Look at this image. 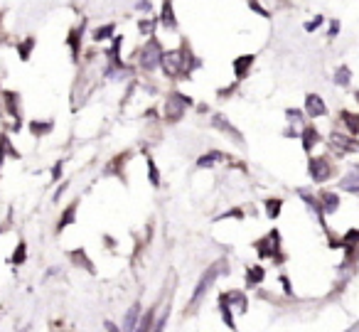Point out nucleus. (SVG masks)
<instances>
[{
	"mask_svg": "<svg viewBox=\"0 0 359 332\" xmlns=\"http://www.w3.org/2000/svg\"><path fill=\"white\" fill-rule=\"evenodd\" d=\"M227 273V263L224 261H217V263H212L202 276H200V281L195 283V288H192V298H190V303H187V307H185V312L190 315L195 307H200V303L205 300V295L214 288V283H217V278L219 276H224Z\"/></svg>",
	"mask_w": 359,
	"mask_h": 332,
	"instance_id": "1",
	"label": "nucleus"
},
{
	"mask_svg": "<svg viewBox=\"0 0 359 332\" xmlns=\"http://www.w3.org/2000/svg\"><path fill=\"white\" fill-rule=\"evenodd\" d=\"M162 54H165V50H162L160 40H155V35L148 37V42L133 52V57L138 59V67L143 72H155L160 67V62H162Z\"/></svg>",
	"mask_w": 359,
	"mask_h": 332,
	"instance_id": "2",
	"label": "nucleus"
},
{
	"mask_svg": "<svg viewBox=\"0 0 359 332\" xmlns=\"http://www.w3.org/2000/svg\"><path fill=\"white\" fill-rule=\"evenodd\" d=\"M160 69L165 72L167 79H187V67H185V47L180 50H167L162 54Z\"/></svg>",
	"mask_w": 359,
	"mask_h": 332,
	"instance_id": "3",
	"label": "nucleus"
},
{
	"mask_svg": "<svg viewBox=\"0 0 359 332\" xmlns=\"http://www.w3.org/2000/svg\"><path fill=\"white\" fill-rule=\"evenodd\" d=\"M190 106H195V101H192L187 94L172 91V94L167 96V101H165V118H167L170 123L182 121V116H185V111H187Z\"/></svg>",
	"mask_w": 359,
	"mask_h": 332,
	"instance_id": "4",
	"label": "nucleus"
},
{
	"mask_svg": "<svg viewBox=\"0 0 359 332\" xmlns=\"http://www.w3.org/2000/svg\"><path fill=\"white\" fill-rule=\"evenodd\" d=\"M254 249H256V254H258L261 258H276V261L281 263V261H283V256H281V231H278V229L268 231L263 239L254 241Z\"/></svg>",
	"mask_w": 359,
	"mask_h": 332,
	"instance_id": "5",
	"label": "nucleus"
},
{
	"mask_svg": "<svg viewBox=\"0 0 359 332\" xmlns=\"http://www.w3.org/2000/svg\"><path fill=\"white\" fill-rule=\"evenodd\" d=\"M308 173L312 178V182H325L332 178V165L327 157H310L308 160Z\"/></svg>",
	"mask_w": 359,
	"mask_h": 332,
	"instance_id": "6",
	"label": "nucleus"
},
{
	"mask_svg": "<svg viewBox=\"0 0 359 332\" xmlns=\"http://www.w3.org/2000/svg\"><path fill=\"white\" fill-rule=\"evenodd\" d=\"M212 126H214V130H219V133H227L229 138H234L236 143H244V135H241V130L224 116V113H212Z\"/></svg>",
	"mask_w": 359,
	"mask_h": 332,
	"instance_id": "7",
	"label": "nucleus"
},
{
	"mask_svg": "<svg viewBox=\"0 0 359 332\" xmlns=\"http://www.w3.org/2000/svg\"><path fill=\"white\" fill-rule=\"evenodd\" d=\"M325 113H327V106H325L322 96L308 94V96H305V116H310V118H322Z\"/></svg>",
	"mask_w": 359,
	"mask_h": 332,
	"instance_id": "8",
	"label": "nucleus"
},
{
	"mask_svg": "<svg viewBox=\"0 0 359 332\" xmlns=\"http://www.w3.org/2000/svg\"><path fill=\"white\" fill-rule=\"evenodd\" d=\"M330 143H332V148L339 150V153H354V150H359V143L354 140V135L332 133V135H330Z\"/></svg>",
	"mask_w": 359,
	"mask_h": 332,
	"instance_id": "9",
	"label": "nucleus"
},
{
	"mask_svg": "<svg viewBox=\"0 0 359 332\" xmlns=\"http://www.w3.org/2000/svg\"><path fill=\"white\" fill-rule=\"evenodd\" d=\"M69 261L77 266V268H81V271H86V273H96V266H94V261L89 258V254L84 251V249H72L69 251Z\"/></svg>",
	"mask_w": 359,
	"mask_h": 332,
	"instance_id": "10",
	"label": "nucleus"
},
{
	"mask_svg": "<svg viewBox=\"0 0 359 332\" xmlns=\"http://www.w3.org/2000/svg\"><path fill=\"white\" fill-rule=\"evenodd\" d=\"M140 320H143V310H140V303L135 300L130 307H128V312H126V317H123V332H135L138 330V325H140Z\"/></svg>",
	"mask_w": 359,
	"mask_h": 332,
	"instance_id": "11",
	"label": "nucleus"
},
{
	"mask_svg": "<svg viewBox=\"0 0 359 332\" xmlns=\"http://www.w3.org/2000/svg\"><path fill=\"white\" fill-rule=\"evenodd\" d=\"M224 298H227V303H229L239 315H246V310H249V298H246L244 290H227Z\"/></svg>",
	"mask_w": 359,
	"mask_h": 332,
	"instance_id": "12",
	"label": "nucleus"
},
{
	"mask_svg": "<svg viewBox=\"0 0 359 332\" xmlns=\"http://www.w3.org/2000/svg\"><path fill=\"white\" fill-rule=\"evenodd\" d=\"M84 27H86V23H81L79 27H72V30H69V37H67V45H69V50H72V59H74V62H77L79 54H81V35H84Z\"/></svg>",
	"mask_w": 359,
	"mask_h": 332,
	"instance_id": "13",
	"label": "nucleus"
},
{
	"mask_svg": "<svg viewBox=\"0 0 359 332\" xmlns=\"http://www.w3.org/2000/svg\"><path fill=\"white\" fill-rule=\"evenodd\" d=\"M3 103H5L8 116L20 121V116H23V111H20V94L18 91H3Z\"/></svg>",
	"mask_w": 359,
	"mask_h": 332,
	"instance_id": "14",
	"label": "nucleus"
},
{
	"mask_svg": "<svg viewBox=\"0 0 359 332\" xmlns=\"http://www.w3.org/2000/svg\"><path fill=\"white\" fill-rule=\"evenodd\" d=\"M217 305H219V315H222V322L231 330V332H236V320H234V307L227 303V298H224V293L217 298Z\"/></svg>",
	"mask_w": 359,
	"mask_h": 332,
	"instance_id": "15",
	"label": "nucleus"
},
{
	"mask_svg": "<svg viewBox=\"0 0 359 332\" xmlns=\"http://www.w3.org/2000/svg\"><path fill=\"white\" fill-rule=\"evenodd\" d=\"M300 138H303V150H305V153H312V148L322 140L315 126H305V128L300 130Z\"/></svg>",
	"mask_w": 359,
	"mask_h": 332,
	"instance_id": "16",
	"label": "nucleus"
},
{
	"mask_svg": "<svg viewBox=\"0 0 359 332\" xmlns=\"http://www.w3.org/2000/svg\"><path fill=\"white\" fill-rule=\"evenodd\" d=\"M160 23H162L165 30H177V18H175V10H172V0H162Z\"/></svg>",
	"mask_w": 359,
	"mask_h": 332,
	"instance_id": "17",
	"label": "nucleus"
},
{
	"mask_svg": "<svg viewBox=\"0 0 359 332\" xmlns=\"http://www.w3.org/2000/svg\"><path fill=\"white\" fill-rule=\"evenodd\" d=\"M222 160H224V153H222V150H207L205 155H200V157H197V162H195V165H197L200 170H207V168H214V165H217V162H222Z\"/></svg>",
	"mask_w": 359,
	"mask_h": 332,
	"instance_id": "18",
	"label": "nucleus"
},
{
	"mask_svg": "<svg viewBox=\"0 0 359 332\" xmlns=\"http://www.w3.org/2000/svg\"><path fill=\"white\" fill-rule=\"evenodd\" d=\"M254 54H241V57H236L234 59V74H236V79H246L249 77V69L254 67Z\"/></svg>",
	"mask_w": 359,
	"mask_h": 332,
	"instance_id": "19",
	"label": "nucleus"
},
{
	"mask_svg": "<svg viewBox=\"0 0 359 332\" xmlns=\"http://www.w3.org/2000/svg\"><path fill=\"white\" fill-rule=\"evenodd\" d=\"M3 157H20V150L13 145V140H10V135L8 133H0V160Z\"/></svg>",
	"mask_w": 359,
	"mask_h": 332,
	"instance_id": "20",
	"label": "nucleus"
},
{
	"mask_svg": "<svg viewBox=\"0 0 359 332\" xmlns=\"http://www.w3.org/2000/svg\"><path fill=\"white\" fill-rule=\"evenodd\" d=\"M77 207H79V200H77V202H72V204L62 212V217H59V222H57V234H59V231H64L69 224H74V219H77Z\"/></svg>",
	"mask_w": 359,
	"mask_h": 332,
	"instance_id": "21",
	"label": "nucleus"
},
{
	"mask_svg": "<svg viewBox=\"0 0 359 332\" xmlns=\"http://www.w3.org/2000/svg\"><path fill=\"white\" fill-rule=\"evenodd\" d=\"M320 207H322V214H334L337 207H339V197L334 192H322L320 195Z\"/></svg>",
	"mask_w": 359,
	"mask_h": 332,
	"instance_id": "22",
	"label": "nucleus"
},
{
	"mask_svg": "<svg viewBox=\"0 0 359 332\" xmlns=\"http://www.w3.org/2000/svg\"><path fill=\"white\" fill-rule=\"evenodd\" d=\"M27 128H30L32 135L42 138V135H50V133L54 130V121H37V118H35V121H30Z\"/></svg>",
	"mask_w": 359,
	"mask_h": 332,
	"instance_id": "23",
	"label": "nucleus"
},
{
	"mask_svg": "<svg viewBox=\"0 0 359 332\" xmlns=\"http://www.w3.org/2000/svg\"><path fill=\"white\" fill-rule=\"evenodd\" d=\"M263 278H266L263 266H249V268H246V285H249V288L261 285V283H263Z\"/></svg>",
	"mask_w": 359,
	"mask_h": 332,
	"instance_id": "24",
	"label": "nucleus"
},
{
	"mask_svg": "<svg viewBox=\"0 0 359 332\" xmlns=\"http://www.w3.org/2000/svg\"><path fill=\"white\" fill-rule=\"evenodd\" d=\"M342 190H347V192H357L359 190V165H354L352 168V173L347 175V178H342Z\"/></svg>",
	"mask_w": 359,
	"mask_h": 332,
	"instance_id": "25",
	"label": "nucleus"
},
{
	"mask_svg": "<svg viewBox=\"0 0 359 332\" xmlns=\"http://www.w3.org/2000/svg\"><path fill=\"white\" fill-rule=\"evenodd\" d=\"M113 37H116V25L113 23H106V25L94 30V42H106V40H113Z\"/></svg>",
	"mask_w": 359,
	"mask_h": 332,
	"instance_id": "26",
	"label": "nucleus"
},
{
	"mask_svg": "<svg viewBox=\"0 0 359 332\" xmlns=\"http://www.w3.org/2000/svg\"><path fill=\"white\" fill-rule=\"evenodd\" d=\"M35 45H37V40H35V37H25V40L18 45V54H20V59H23V62H27V59H30V54H32Z\"/></svg>",
	"mask_w": 359,
	"mask_h": 332,
	"instance_id": "27",
	"label": "nucleus"
},
{
	"mask_svg": "<svg viewBox=\"0 0 359 332\" xmlns=\"http://www.w3.org/2000/svg\"><path fill=\"white\" fill-rule=\"evenodd\" d=\"M263 207H266V217H271V219H276V217H281V209H283V200H266L263 202Z\"/></svg>",
	"mask_w": 359,
	"mask_h": 332,
	"instance_id": "28",
	"label": "nucleus"
},
{
	"mask_svg": "<svg viewBox=\"0 0 359 332\" xmlns=\"http://www.w3.org/2000/svg\"><path fill=\"white\" fill-rule=\"evenodd\" d=\"M339 116H342L344 126L349 128V133H352V135H357V133H359V116H357V113H349V111H342Z\"/></svg>",
	"mask_w": 359,
	"mask_h": 332,
	"instance_id": "29",
	"label": "nucleus"
},
{
	"mask_svg": "<svg viewBox=\"0 0 359 332\" xmlns=\"http://www.w3.org/2000/svg\"><path fill=\"white\" fill-rule=\"evenodd\" d=\"M15 266H23L25 261H27V244L25 241H18V246H15V251H13V258H10Z\"/></svg>",
	"mask_w": 359,
	"mask_h": 332,
	"instance_id": "30",
	"label": "nucleus"
},
{
	"mask_svg": "<svg viewBox=\"0 0 359 332\" xmlns=\"http://www.w3.org/2000/svg\"><path fill=\"white\" fill-rule=\"evenodd\" d=\"M148 180H150V185L153 187H160V170H157V165H155V160L148 155Z\"/></svg>",
	"mask_w": 359,
	"mask_h": 332,
	"instance_id": "31",
	"label": "nucleus"
},
{
	"mask_svg": "<svg viewBox=\"0 0 359 332\" xmlns=\"http://www.w3.org/2000/svg\"><path fill=\"white\" fill-rule=\"evenodd\" d=\"M128 160V153H123V155H118V160H111V165L106 168V173L111 175V173H118V178H123V162Z\"/></svg>",
	"mask_w": 359,
	"mask_h": 332,
	"instance_id": "32",
	"label": "nucleus"
},
{
	"mask_svg": "<svg viewBox=\"0 0 359 332\" xmlns=\"http://www.w3.org/2000/svg\"><path fill=\"white\" fill-rule=\"evenodd\" d=\"M352 81V72H349V67H339L337 72H334V84L337 86H347Z\"/></svg>",
	"mask_w": 359,
	"mask_h": 332,
	"instance_id": "33",
	"label": "nucleus"
},
{
	"mask_svg": "<svg viewBox=\"0 0 359 332\" xmlns=\"http://www.w3.org/2000/svg\"><path fill=\"white\" fill-rule=\"evenodd\" d=\"M167 317H170V310L165 307L155 320H153V327H150V332H165V325H167Z\"/></svg>",
	"mask_w": 359,
	"mask_h": 332,
	"instance_id": "34",
	"label": "nucleus"
},
{
	"mask_svg": "<svg viewBox=\"0 0 359 332\" xmlns=\"http://www.w3.org/2000/svg\"><path fill=\"white\" fill-rule=\"evenodd\" d=\"M153 320H155V305L143 315V320H140V325H138V330L135 332H150V327H153Z\"/></svg>",
	"mask_w": 359,
	"mask_h": 332,
	"instance_id": "35",
	"label": "nucleus"
},
{
	"mask_svg": "<svg viewBox=\"0 0 359 332\" xmlns=\"http://www.w3.org/2000/svg\"><path fill=\"white\" fill-rule=\"evenodd\" d=\"M157 23H160V18H150V20H140V23H138V30H140L143 35H150V32H153V30L157 27ZM150 37H153V35H150Z\"/></svg>",
	"mask_w": 359,
	"mask_h": 332,
	"instance_id": "36",
	"label": "nucleus"
},
{
	"mask_svg": "<svg viewBox=\"0 0 359 332\" xmlns=\"http://www.w3.org/2000/svg\"><path fill=\"white\" fill-rule=\"evenodd\" d=\"M231 217H234V219H244L246 214H244V209H241V207H234V209H229V212L219 214V217H217V222H222V219H231Z\"/></svg>",
	"mask_w": 359,
	"mask_h": 332,
	"instance_id": "37",
	"label": "nucleus"
},
{
	"mask_svg": "<svg viewBox=\"0 0 359 332\" xmlns=\"http://www.w3.org/2000/svg\"><path fill=\"white\" fill-rule=\"evenodd\" d=\"M357 241H359V231H357V229H352V231H347V236L342 239V246H347V249H349V246H354Z\"/></svg>",
	"mask_w": 359,
	"mask_h": 332,
	"instance_id": "38",
	"label": "nucleus"
},
{
	"mask_svg": "<svg viewBox=\"0 0 359 332\" xmlns=\"http://www.w3.org/2000/svg\"><path fill=\"white\" fill-rule=\"evenodd\" d=\"M285 118L295 126V123H300V121H303V111H298V108H288V111H285Z\"/></svg>",
	"mask_w": 359,
	"mask_h": 332,
	"instance_id": "39",
	"label": "nucleus"
},
{
	"mask_svg": "<svg viewBox=\"0 0 359 332\" xmlns=\"http://www.w3.org/2000/svg\"><path fill=\"white\" fill-rule=\"evenodd\" d=\"M322 20H325L322 15H315V20H310V23H305V30H308V32H312V30H317V27L322 25Z\"/></svg>",
	"mask_w": 359,
	"mask_h": 332,
	"instance_id": "40",
	"label": "nucleus"
},
{
	"mask_svg": "<svg viewBox=\"0 0 359 332\" xmlns=\"http://www.w3.org/2000/svg\"><path fill=\"white\" fill-rule=\"evenodd\" d=\"M249 8H251V10H256V13H258L261 18H268V10L258 5V0H249Z\"/></svg>",
	"mask_w": 359,
	"mask_h": 332,
	"instance_id": "41",
	"label": "nucleus"
},
{
	"mask_svg": "<svg viewBox=\"0 0 359 332\" xmlns=\"http://www.w3.org/2000/svg\"><path fill=\"white\" fill-rule=\"evenodd\" d=\"M52 180H54V182L62 180V162H57L54 168H52Z\"/></svg>",
	"mask_w": 359,
	"mask_h": 332,
	"instance_id": "42",
	"label": "nucleus"
},
{
	"mask_svg": "<svg viewBox=\"0 0 359 332\" xmlns=\"http://www.w3.org/2000/svg\"><path fill=\"white\" fill-rule=\"evenodd\" d=\"M103 327H106V330H108V332H123V330H121V327H118V325H113V322H111V320H106V322H103Z\"/></svg>",
	"mask_w": 359,
	"mask_h": 332,
	"instance_id": "43",
	"label": "nucleus"
},
{
	"mask_svg": "<svg viewBox=\"0 0 359 332\" xmlns=\"http://www.w3.org/2000/svg\"><path fill=\"white\" fill-rule=\"evenodd\" d=\"M67 187H69V182H62V185H59V190H57V192H54V202H57V200H59V197H62V192H64V190H67Z\"/></svg>",
	"mask_w": 359,
	"mask_h": 332,
	"instance_id": "44",
	"label": "nucleus"
},
{
	"mask_svg": "<svg viewBox=\"0 0 359 332\" xmlns=\"http://www.w3.org/2000/svg\"><path fill=\"white\" fill-rule=\"evenodd\" d=\"M135 10H150V0H140V3L135 5Z\"/></svg>",
	"mask_w": 359,
	"mask_h": 332,
	"instance_id": "45",
	"label": "nucleus"
},
{
	"mask_svg": "<svg viewBox=\"0 0 359 332\" xmlns=\"http://www.w3.org/2000/svg\"><path fill=\"white\" fill-rule=\"evenodd\" d=\"M337 30H339V23L334 20V23L330 25V37H334V35H337Z\"/></svg>",
	"mask_w": 359,
	"mask_h": 332,
	"instance_id": "46",
	"label": "nucleus"
},
{
	"mask_svg": "<svg viewBox=\"0 0 359 332\" xmlns=\"http://www.w3.org/2000/svg\"><path fill=\"white\" fill-rule=\"evenodd\" d=\"M357 101H359V91H357Z\"/></svg>",
	"mask_w": 359,
	"mask_h": 332,
	"instance_id": "47",
	"label": "nucleus"
},
{
	"mask_svg": "<svg viewBox=\"0 0 359 332\" xmlns=\"http://www.w3.org/2000/svg\"><path fill=\"white\" fill-rule=\"evenodd\" d=\"M0 94H3V89H0Z\"/></svg>",
	"mask_w": 359,
	"mask_h": 332,
	"instance_id": "48",
	"label": "nucleus"
},
{
	"mask_svg": "<svg viewBox=\"0 0 359 332\" xmlns=\"http://www.w3.org/2000/svg\"><path fill=\"white\" fill-rule=\"evenodd\" d=\"M0 165H3V160H0Z\"/></svg>",
	"mask_w": 359,
	"mask_h": 332,
	"instance_id": "49",
	"label": "nucleus"
}]
</instances>
